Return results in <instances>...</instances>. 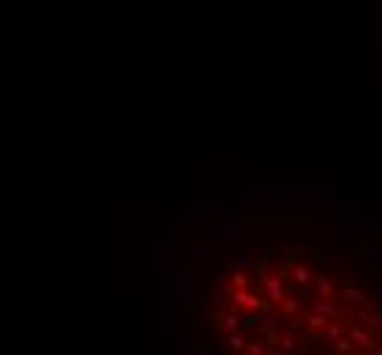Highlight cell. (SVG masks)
Returning a JSON list of instances; mask_svg holds the SVG:
<instances>
[{
	"label": "cell",
	"instance_id": "cell-14",
	"mask_svg": "<svg viewBox=\"0 0 382 355\" xmlns=\"http://www.w3.org/2000/svg\"><path fill=\"white\" fill-rule=\"evenodd\" d=\"M221 325H224V331H227V333H230V331H238V328L243 325V320H240L238 314L232 312V314H227V317H224V323H221Z\"/></svg>",
	"mask_w": 382,
	"mask_h": 355
},
{
	"label": "cell",
	"instance_id": "cell-5",
	"mask_svg": "<svg viewBox=\"0 0 382 355\" xmlns=\"http://www.w3.org/2000/svg\"><path fill=\"white\" fill-rule=\"evenodd\" d=\"M290 281H292L295 287H306L309 281H314V271H311V268H306V265H292Z\"/></svg>",
	"mask_w": 382,
	"mask_h": 355
},
{
	"label": "cell",
	"instance_id": "cell-15",
	"mask_svg": "<svg viewBox=\"0 0 382 355\" xmlns=\"http://www.w3.org/2000/svg\"><path fill=\"white\" fill-rule=\"evenodd\" d=\"M232 284H235V287H249L251 284V276H249V273H243V271H238L235 276H232Z\"/></svg>",
	"mask_w": 382,
	"mask_h": 355
},
{
	"label": "cell",
	"instance_id": "cell-6",
	"mask_svg": "<svg viewBox=\"0 0 382 355\" xmlns=\"http://www.w3.org/2000/svg\"><path fill=\"white\" fill-rule=\"evenodd\" d=\"M314 312L317 314H325V317H331V320H339V317H344V309H339L336 303H328V300H317L314 303Z\"/></svg>",
	"mask_w": 382,
	"mask_h": 355
},
{
	"label": "cell",
	"instance_id": "cell-3",
	"mask_svg": "<svg viewBox=\"0 0 382 355\" xmlns=\"http://www.w3.org/2000/svg\"><path fill=\"white\" fill-rule=\"evenodd\" d=\"M262 287H265V295L270 298V303H284V279L281 276H267L262 279Z\"/></svg>",
	"mask_w": 382,
	"mask_h": 355
},
{
	"label": "cell",
	"instance_id": "cell-18",
	"mask_svg": "<svg viewBox=\"0 0 382 355\" xmlns=\"http://www.w3.org/2000/svg\"><path fill=\"white\" fill-rule=\"evenodd\" d=\"M246 350H249L251 355H262V352H265V347L259 344V341H249V344H246Z\"/></svg>",
	"mask_w": 382,
	"mask_h": 355
},
{
	"label": "cell",
	"instance_id": "cell-1",
	"mask_svg": "<svg viewBox=\"0 0 382 355\" xmlns=\"http://www.w3.org/2000/svg\"><path fill=\"white\" fill-rule=\"evenodd\" d=\"M230 298H232V303H235L238 309H243V312H267V309H270L262 298L251 295L246 287H235V292H232Z\"/></svg>",
	"mask_w": 382,
	"mask_h": 355
},
{
	"label": "cell",
	"instance_id": "cell-12",
	"mask_svg": "<svg viewBox=\"0 0 382 355\" xmlns=\"http://www.w3.org/2000/svg\"><path fill=\"white\" fill-rule=\"evenodd\" d=\"M333 347H336V352H341V355H350V352L355 350V341H352L350 336H339Z\"/></svg>",
	"mask_w": 382,
	"mask_h": 355
},
{
	"label": "cell",
	"instance_id": "cell-7",
	"mask_svg": "<svg viewBox=\"0 0 382 355\" xmlns=\"http://www.w3.org/2000/svg\"><path fill=\"white\" fill-rule=\"evenodd\" d=\"M355 320H360L366 328H379L382 312H379V314H371V312H368V306H363V309H355Z\"/></svg>",
	"mask_w": 382,
	"mask_h": 355
},
{
	"label": "cell",
	"instance_id": "cell-22",
	"mask_svg": "<svg viewBox=\"0 0 382 355\" xmlns=\"http://www.w3.org/2000/svg\"><path fill=\"white\" fill-rule=\"evenodd\" d=\"M379 333H382V323H379Z\"/></svg>",
	"mask_w": 382,
	"mask_h": 355
},
{
	"label": "cell",
	"instance_id": "cell-8",
	"mask_svg": "<svg viewBox=\"0 0 382 355\" xmlns=\"http://www.w3.org/2000/svg\"><path fill=\"white\" fill-rule=\"evenodd\" d=\"M339 336H344V328H341V325L336 323V320H331V323H328V328H322V336H319V339H322L325 344H331V347H333Z\"/></svg>",
	"mask_w": 382,
	"mask_h": 355
},
{
	"label": "cell",
	"instance_id": "cell-19",
	"mask_svg": "<svg viewBox=\"0 0 382 355\" xmlns=\"http://www.w3.org/2000/svg\"><path fill=\"white\" fill-rule=\"evenodd\" d=\"M224 317H227V314L221 312V309H216V312H213V323H216V325H221V323H224Z\"/></svg>",
	"mask_w": 382,
	"mask_h": 355
},
{
	"label": "cell",
	"instance_id": "cell-13",
	"mask_svg": "<svg viewBox=\"0 0 382 355\" xmlns=\"http://www.w3.org/2000/svg\"><path fill=\"white\" fill-rule=\"evenodd\" d=\"M279 347H281V352H295L298 350V339H295V333L292 336H279Z\"/></svg>",
	"mask_w": 382,
	"mask_h": 355
},
{
	"label": "cell",
	"instance_id": "cell-21",
	"mask_svg": "<svg viewBox=\"0 0 382 355\" xmlns=\"http://www.w3.org/2000/svg\"><path fill=\"white\" fill-rule=\"evenodd\" d=\"M374 355H382V347H374Z\"/></svg>",
	"mask_w": 382,
	"mask_h": 355
},
{
	"label": "cell",
	"instance_id": "cell-17",
	"mask_svg": "<svg viewBox=\"0 0 382 355\" xmlns=\"http://www.w3.org/2000/svg\"><path fill=\"white\" fill-rule=\"evenodd\" d=\"M265 341H267V344H270V347H273V344H279V333L273 331V325H270V328H267V331H265Z\"/></svg>",
	"mask_w": 382,
	"mask_h": 355
},
{
	"label": "cell",
	"instance_id": "cell-20",
	"mask_svg": "<svg viewBox=\"0 0 382 355\" xmlns=\"http://www.w3.org/2000/svg\"><path fill=\"white\" fill-rule=\"evenodd\" d=\"M300 298H303V300H311V292H309V290H303V287H300Z\"/></svg>",
	"mask_w": 382,
	"mask_h": 355
},
{
	"label": "cell",
	"instance_id": "cell-10",
	"mask_svg": "<svg viewBox=\"0 0 382 355\" xmlns=\"http://www.w3.org/2000/svg\"><path fill=\"white\" fill-rule=\"evenodd\" d=\"M303 323H306V328H309V331H322V328H328V323H331V317L311 312L309 317H303Z\"/></svg>",
	"mask_w": 382,
	"mask_h": 355
},
{
	"label": "cell",
	"instance_id": "cell-11",
	"mask_svg": "<svg viewBox=\"0 0 382 355\" xmlns=\"http://www.w3.org/2000/svg\"><path fill=\"white\" fill-rule=\"evenodd\" d=\"M227 344H230V350H235V352H243V350H246V344H249V341H246L243 336H240V333L230 331V336H227Z\"/></svg>",
	"mask_w": 382,
	"mask_h": 355
},
{
	"label": "cell",
	"instance_id": "cell-4",
	"mask_svg": "<svg viewBox=\"0 0 382 355\" xmlns=\"http://www.w3.org/2000/svg\"><path fill=\"white\" fill-rule=\"evenodd\" d=\"M347 336H350V339L355 341V344H358L360 350H366V352H374V347H377V344H374V339L368 336L363 328H358V325H352L350 331H347Z\"/></svg>",
	"mask_w": 382,
	"mask_h": 355
},
{
	"label": "cell",
	"instance_id": "cell-9",
	"mask_svg": "<svg viewBox=\"0 0 382 355\" xmlns=\"http://www.w3.org/2000/svg\"><path fill=\"white\" fill-rule=\"evenodd\" d=\"M314 281H317V292H319V298H331L333 292H336V287H333L331 276H325V273H314Z\"/></svg>",
	"mask_w": 382,
	"mask_h": 355
},
{
	"label": "cell",
	"instance_id": "cell-2",
	"mask_svg": "<svg viewBox=\"0 0 382 355\" xmlns=\"http://www.w3.org/2000/svg\"><path fill=\"white\" fill-rule=\"evenodd\" d=\"M341 298L347 300V303H358V306H368V309H371V306H377L379 300H371L363 292V287H358V284H344L341 287Z\"/></svg>",
	"mask_w": 382,
	"mask_h": 355
},
{
	"label": "cell",
	"instance_id": "cell-16",
	"mask_svg": "<svg viewBox=\"0 0 382 355\" xmlns=\"http://www.w3.org/2000/svg\"><path fill=\"white\" fill-rule=\"evenodd\" d=\"M284 312H287V314H298V312H300V300L284 298Z\"/></svg>",
	"mask_w": 382,
	"mask_h": 355
}]
</instances>
